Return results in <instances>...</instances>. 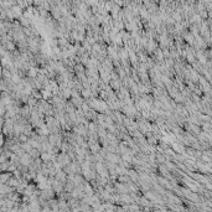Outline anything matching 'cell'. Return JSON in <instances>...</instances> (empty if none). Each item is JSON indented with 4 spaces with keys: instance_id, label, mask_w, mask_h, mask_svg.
<instances>
[{
    "instance_id": "obj_1",
    "label": "cell",
    "mask_w": 212,
    "mask_h": 212,
    "mask_svg": "<svg viewBox=\"0 0 212 212\" xmlns=\"http://www.w3.org/2000/svg\"><path fill=\"white\" fill-rule=\"evenodd\" d=\"M55 179H57L58 181H61V182H63V183H66V181H67V174L65 173V170H63V169H61V170H57V171H56Z\"/></svg>"
},
{
    "instance_id": "obj_2",
    "label": "cell",
    "mask_w": 212,
    "mask_h": 212,
    "mask_svg": "<svg viewBox=\"0 0 212 212\" xmlns=\"http://www.w3.org/2000/svg\"><path fill=\"white\" fill-rule=\"evenodd\" d=\"M21 181H23V179H18V178H15V176H14V175H11L10 178L8 179V181H6L5 183H8L9 186H11V187H14V189H15L16 186H19V183H20Z\"/></svg>"
},
{
    "instance_id": "obj_3",
    "label": "cell",
    "mask_w": 212,
    "mask_h": 212,
    "mask_svg": "<svg viewBox=\"0 0 212 212\" xmlns=\"http://www.w3.org/2000/svg\"><path fill=\"white\" fill-rule=\"evenodd\" d=\"M80 93H81V97L83 98L84 101H86V99H89V98L93 97L91 88H82V89L80 91Z\"/></svg>"
},
{
    "instance_id": "obj_4",
    "label": "cell",
    "mask_w": 212,
    "mask_h": 212,
    "mask_svg": "<svg viewBox=\"0 0 212 212\" xmlns=\"http://www.w3.org/2000/svg\"><path fill=\"white\" fill-rule=\"evenodd\" d=\"M68 44H69V41H68L65 36H62V37H58V39H57V46L61 48V50H62V48H66Z\"/></svg>"
},
{
    "instance_id": "obj_5",
    "label": "cell",
    "mask_w": 212,
    "mask_h": 212,
    "mask_svg": "<svg viewBox=\"0 0 212 212\" xmlns=\"http://www.w3.org/2000/svg\"><path fill=\"white\" fill-rule=\"evenodd\" d=\"M25 104H27L30 108H35L36 107V104H37V99L36 98H34L32 96H29V98H27V101H26Z\"/></svg>"
}]
</instances>
